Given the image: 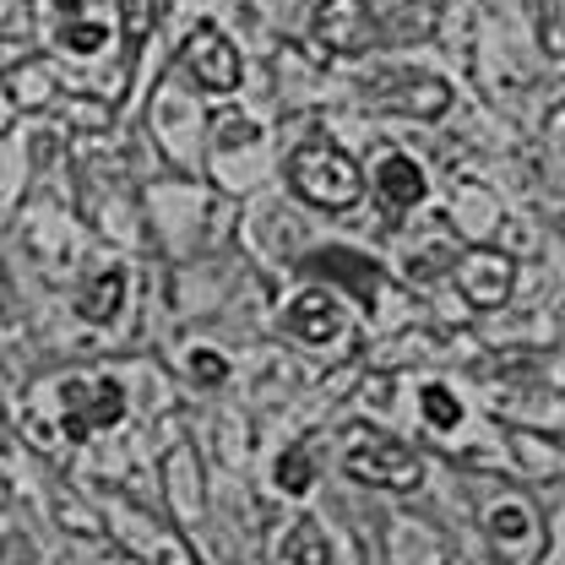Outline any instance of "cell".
<instances>
[{
    "instance_id": "obj_1",
    "label": "cell",
    "mask_w": 565,
    "mask_h": 565,
    "mask_svg": "<svg viewBox=\"0 0 565 565\" xmlns=\"http://www.w3.org/2000/svg\"><path fill=\"white\" fill-rule=\"evenodd\" d=\"M288 185L299 202L321 212H343L364 196V174L332 137H310L288 152Z\"/></svg>"
},
{
    "instance_id": "obj_2",
    "label": "cell",
    "mask_w": 565,
    "mask_h": 565,
    "mask_svg": "<svg viewBox=\"0 0 565 565\" xmlns=\"http://www.w3.org/2000/svg\"><path fill=\"white\" fill-rule=\"evenodd\" d=\"M343 468L359 484H375V490H414L424 479V462L392 435H359L343 457Z\"/></svg>"
},
{
    "instance_id": "obj_3",
    "label": "cell",
    "mask_w": 565,
    "mask_h": 565,
    "mask_svg": "<svg viewBox=\"0 0 565 565\" xmlns=\"http://www.w3.org/2000/svg\"><path fill=\"white\" fill-rule=\"evenodd\" d=\"M126 419V392L115 381H87L76 375L61 386V424H66V440H87L93 429H115Z\"/></svg>"
},
{
    "instance_id": "obj_4",
    "label": "cell",
    "mask_w": 565,
    "mask_h": 565,
    "mask_svg": "<svg viewBox=\"0 0 565 565\" xmlns=\"http://www.w3.org/2000/svg\"><path fill=\"white\" fill-rule=\"evenodd\" d=\"M511 282H516V267H511L505 250L479 245V250H468V256L457 262V288H462V299H468L473 310H500V305L511 299Z\"/></svg>"
},
{
    "instance_id": "obj_5",
    "label": "cell",
    "mask_w": 565,
    "mask_h": 565,
    "mask_svg": "<svg viewBox=\"0 0 565 565\" xmlns=\"http://www.w3.org/2000/svg\"><path fill=\"white\" fill-rule=\"evenodd\" d=\"M180 61L191 66V76H196L207 93H234V87H239V50H234L217 28H207V22L185 39Z\"/></svg>"
},
{
    "instance_id": "obj_6",
    "label": "cell",
    "mask_w": 565,
    "mask_h": 565,
    "mask_svg": "<svg viewBox=\"0 0 565 565\" xmlns=\"http://www.w3.org/2000/svg\"><path fill=\"white\" fill-rule=\"evenodd\" d=\"M490 539L505 565H539V555H544V527L533 522V511L522 500L490 505Z\"/></svg>"
},
{
    "instance_id": "obj_7",
    "label": "cell",
    "mask_w": 565,
    "mask_h": 565,
    "mask_svg": "<svg viewBox=\"0 0 565 565\" xmlns=\"http://www.w3.org/2000/svg\"><path fill=\"white\" fill-rule=\"evenodd\" d=\"M316 39L338 55H353L364 50L370 39V6L364 0H321L316 6Z\"/></svg>"
},
{
    "instance_id": "obj_8",
    "label": "cell",
    "mask_w": 565,
    "mask_h": 565,
    "mask_svg": "<svg viewBox=\"0 0 565 565\" xmlns=\"http://www.w3.org/2000/svg\"><path fill=\"white\" fill-rule=\"evenodd\" d=\"M288 332L299 338V343H310V349H327L338 332H343V305L332 299V294H299L294 305H288Z\"/></svg>"
},
{
    "instance_id": "obj_9",
    "label": "cell",
    "mask_w": 565,
    "mask_h": 565,
    "mask_svg": "<svg viewBox=\"0 0 565 565\" xmlns=\"http://www.w3.org/2000/svg\"><path fill=\"white\" fill-rule=\"evenodd\" d=\"M375 191H381L386 212H414L424 196H429V185H424L419 163H414V158H403V152L381 158V169H375Z\"/></svg>"
},
{
    "instance_id": "obj_10",
    "label": "cell",
    "mask_w": 565,
    "mask_h": 565,
    "mask_svg": "<svg viewBox=\"0 0 565 565\" xmlns=\"http://www.w3.org/2000/svg\"><path fill=\"white\" fill-rule=\"evenodd\" d=\"M305 267H310V273H327V278H338V282H349L359 299H375V294H381L375 262H364V256H353V250H316Z\"/></svg>"
},
{
    "instance_id": "obj_11",
    "label": "cell",
    "mask_w": 565,
    "mask_h": 565,
    "mask_svg": "<svg viewBox=\"0 0 565 565\" xmlns=\"http://www.w3.org/2000/svg\"><path fill=\"white\" fill-rule=\"evenodd\" d=\"M386 104H392V109H403V115L435 120V115H446L451 93H446V82H440V76H403V82H397V98H386Z\"/></svg>"
},
{
    "instance_id": "obj_12",
    "label": "cell",
    "mask_w": 565,
    "mask_h": 565,
    "mask_svg": "<svg viewBox=\"0 0 565 565\" xmlns=\"http://www.w3.org/2000/svg\"><path fill=\"white\" fill-rule=\"evenodd\" d=\"M120 299H126V273H120V267H109V273H98V278L87 282V294L76 299V310H82V321L104 327V321H115Z\"/></svg>"
},
{
    "instance_id": "obj_13",
    "label": "cell",
    "mask_w": 565,
    "mask_h": 565,
    "mask_svg": "<svg viewBox=\"0 0 565 565\" xmlns=\"http://www.w3.org/2000/svg\"><path fill=\"white\" fill-rule=\"evenodd\" d=\"M282 561L288 565H327V539L316 533V522H294L288 544H282Z\"/></svg>"
},
{
    "instance_id": "obj_14",
    "label": "cell",
    "mask_w": 565,
    "mask_h": 565,
    "mask_svg": "<svg viewBox=\"0 0 565 565\" xmlns=\"http://www.w3.org/2000/svg\"><path fill=\"white\" fill-rule=\"evenodd\" d=\"M278 484L288 494H305L316 484V468H310V451L305 446H294V451H282L278 457Z\"/></svg>"
},
{
    "instance_id": "obj_15",
    "label": "cell",
    "mask_w": 565,
    "mask_h": 565,
    "mask_svg": "<svg viewBox=\"0 0 565 565\" xmlns=\"http://www.w3.org/2000/svg\"><path fill=\"white\" fill-rule=\"evenodd\" d=\"M424 419L435 424V429H457V419H462V408H457V397L446 392V386H424Z\"/></svg>"
},
{
    "instance_id": "obj_16",
    "label": "cell",
    "mask_w": 565,
    "mask_h": 565,
    "mask_svg": "<svg viewBox=\"0 0 565 565\" xmlns=\"http://www.w3.org/2000/svg\"><path fill=\"white\" fill-rule=\"evenodd\" d=\"M120 22H126V44H141L152 33V0H120Z\"/></svg>"
},
{
    "instance_id": "obj_17",
    "label": "cell",
    "mask_w": 565,
    "mask_h": 565,
    "mask_svg": "<svg viewBox=\"0 0 565 565\" xmlns=\"http://www.w3.org/2000/svg\"><path fill=\"white\" fill-rule=\"evenodd\" d=\"M191 375L196 381H223V359L217 353H191Z\"/></svg>"
},
{
    "instance_id": "obj_18",
    "label": "cell",
    "mask_w": 565,
    "mask_h": 565,
    "mask_svg": "<svg viewBox=\"0 0 565 565\" xmlns=\"http://www.w3.org/2000/svg\"><path fill=\"white\" fill-rule=\"evenodd\" d=\"M217 131H223V137H217L223 147H234V141H250V137H256L250 126H234V120H228V126H217Z\"/></svg>"
}]
</instances>
